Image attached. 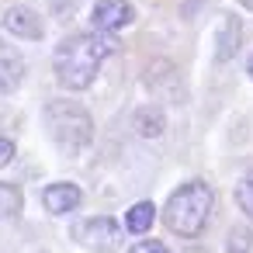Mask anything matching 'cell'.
I'll list each match as a JSON object with an SVG mask.
<instances>
[{
	"label": "cell",
	"mask_w": 253,
	"mask_h": 253,
	"mask_svg": "<svg viewBox=\"0 0 253 253\" xmlns=\"http://www.w3.org/2000/svg\"><path fill=\"white\" fill-rule=\"evenodd\" d=\"M115 39L111 32H87V35H70L59 42L56 56H52V70L59 87L66 90H87L101 70V63L115 52Z\"/></svg>",
	"instance_id": "cell-1"
},
{
	"label": "cell",
	"mask_w": 253,
	"mask_h": 253,
	"mask_svg": "<svg viewBox=\"0 0 253 253\" xmlns=\"http://www.w3.org/2000/svg\"><path fill=\"white\" fill-rule=\"evenodd\" d=\"M215 208V191L205 184V180H187L180 184L170 201L163 205V225L184 239H194L201 236V229L208 225V215Z\"/></svg>",
	"instance_id": "cell-2"
},
{
	"label": "cell",
	"mask_w": 253,
	"mask_h": 253,
	"mask_svg": "<svg viewBox=\"0 0 253 253\" xmlns=\"http://www.w3.org/2000/svg\"><path fill=\"white\" fill-rule=\"evenodd\" d=\"M45 125L56 139V146L63 153H80L90 146L94 139V122L90 115L80 108V104H70V101H49L45 108Z\"/></svg>",
	"instance_id": "cell-3"
},
{
	"label": "cell",
	"mask_w": 253,
	"mask_h": 253,
	"mask_svg": "<svg viewBox=\"0 0 253 253\" xmlns=\"http://www.w3.org/2000/svg\"><path fill=\"white\" fill-rule=\"evenodd\" d=\"M73 239H77L80 246L94 250V253H111V250H118V243H122V225H118L115 218H108V215H97V218L80 222V225L73 229Z\"/></svg>",
	"instance_id": "cell-4"
},
{
	"label": "cell",
	"mask_w": 253,
	"mask_h": 253,
	"mask_svg": "<svg viewBox=\"0 0 253 253\" xmlns=\"http://www.w3.org/2000/svg\"><path fill=\"white\" fill-rule=\"evenodd\" d=\"M146 87L153 90V94H160V101H167V104H180V97H184V84H180V73H177V66L173 63H167V59H153L149 66H146Z\"/></svg>",
	"instance_id": "cell-5"
},
{
	"label": "cell",
	"mask_w": 253,
	"mask_h": 253,
	"mask_svg": "<svg viewBox=\"0 0 253 253\" xmlns=\"http://www.w3.org/2000/svg\"><path fill=\"white\" fill-rule=\"evenodd\" d=\"M90 21L97 32H122L125 25H132V4L128 0H97Z\"/></svg>",
	"instance_id": "cell-6"
},
{
	"label": "cell",
	"mask_w": 253,
	"mask_h": 253,
	"mask_svg": "<svg viewBox=\"0 0 253 253\" xmlns=\"http://www.w3.org/2000/svg\"><path fill=\"white\" fill-rule=\"evenodd\" d=\"M4 28H7L11 35L25 39V42H35V39H42V35H45L42 18H39L32 7H11V11L4 14Z\"/></svg>",
	"instance_id": "cell-7"
},
{
	"label": "cell",
	"mask_w": 253,
	"mask_h": 253,
	"mask_svg": "<svg viewBox=\"0 0 253 253\" xmlns=\"http://www.w3.org/2000/svg\"><path fill=\"white\" fill-rule=\"evenodd\" d=\"M80 187L77 184H49L45 191H42V205H45V211L49 215H66V211H73L77 205H80Z\"/></svg>",
	"instance_id": "cell-8"
},
{
	"label": "cell",
	"mask_w": 253,
	"mask_h": 253,
	"mask_svg": "<svg viewBox=\"0 0 253 253\" xmlns=\"http://www.w3.org/2000/svg\"><path fill=\"white\" fill-rule=\"evenodd\" d=\"M21 80H25V59H21V52L0 42V94L18 90Z\"/></svg>",
	"instance_id": "cell-9"
},
{
	"label": "cell",
	"mask_w": 253,
	"mask_h": 253,
	"mask_svg": "<svg viewBox=\"0 0 253 253\" xmlns=\"http://www.w3.org/2000/svg\"><path fill=\"white\" fill-rule=\"evenodd\" d=\"M132 125H135V132H139V135H146V139H156V135H163V128H167L163 108H160V104H142V108H135V115H132Z\"/></svg>",
	"instance_id": "cell-10"
},
{
	"label": "cell",
	"mask_w": 253,
	"mask_h": 253,
	"mask_svg": "<svg viewBox=\"0 0 253 253\" xmlns=\"http://www.w3.org/2000/svg\"><path fill=\"white\" fill-rule=\"evenodd\" d=\"M239 42H243V32H239V21L236 18H222V32L215 35V56H218V63H225V59H232L236 56V49H239Z\"/></svg>",
	"instance_id": "cell-11"
},
{
	"label": "cell",
	"mask_w": 253,
	"mask_h": 253,
	"mask_svg": "<svg viewBox=\"0 0 253 253\" xmlns=\"http://www.w3.org/2000/svg\"><path fill=\"white\" fill-rule=\"evenodd\" d=\"M153 222H156L153 201H139V205H132V208L125 211V229H128V232H146Z\"/></svg>",
	"instance_id": "cell-12"
},
{
	"label": "cell",
	"mask_w": 253,
	"mask_h": 253,
	"mask_svg": "<svg viewBox=\"0 0 253 253\" xmlns=\"http://www.w3.org/2000/svg\"><path fill=\"white\" fill-rule=\"evenodd\" d=\"M25 208V194L14 184H0V218H14Z\"/></svg>",
	"instance_id": "cell-13"
},
{
	"label": "cell",
	"mask_w": 253,
	"mask_h": 253,
	"mask_svg": "<svg viewBox=\"0 0 253 253\" xmlns=\"http://www.w3.org/2000/svg\"><path fill=\"white\" fill-rule=\"evenodd\" d=\"M236 205L243 208V215H250V218H253V170L236 184Z\"/></svg>",
	"instance_id": "cell-14"
},
{
	"label": "cell",
	"mask_w": 253,
	"mask_h": 253,
	"mask_svg": "<svg viewBox=\"0 0 253 253\" xmlns=\"http://www.w3.org/2000/svg\"><path fill=\"white\" fill-rule=\"evenodd\" d=\"M253 246V232L250 229H232L229 232V253H246Z\"/></svg>",
	"instance_id": "cell-15"
},
{
	"label": "cell",
	"mask_w": 253,
	"mask_h": 253,
	"mask_svg": "<svg viewBox=\"0 0 253 253\" xmlns=\"http://www.w3.org/2000/svg\"><path fill=\"white\" fill-rule=\"evenodd\" d=\"M132 253H170V250L163 243H156V239H142V243L132 246Z\"/></svg>",
	"instance_id": "cell-16"
},
{
	"label": "cell",
	"mask_w": 253,
	"mask_h": 253,
	"mask_svg": "<svg viewBox=\"0 0 253 253\" xmlns=\"http://www.w3.org/2000/svg\"><path fill=\"white\" fill-rule=\"evenodd\" d=\"M14 160V142L11 139H0V167H7Z\"/></svg>",
	"instance_id": "cell-17"
},
{
	"label": "cell",
	"mask_w": 253,
	"mask_h": 253,
	"mask_svg": "<svg viewBox=\"0 0 253 253\" xmlns=\"http://www.w3.org/2000/svg\"><path fill=\"white\" fill-rule=\"evenodd\" d=\"M239 4H243L246 11H253V0H239Z\"/></svg>",
	"instance_id": "cell-18"
},
{
	"label": "cell",
	"mask_w": 253,
	"mask_h": 253,
	"mask_svg": "<svg viewBox=\"0 0 253 253\" xmlns=\"http://www.w3.org/2000/svg\"><path fill=\"white\" fill-rule=\"evenodd\" d=\"M246 73H250V77H253V56H250V63H246Z\"/></svg>",
	"instance_id": "cell-19"
}]
</instances>
